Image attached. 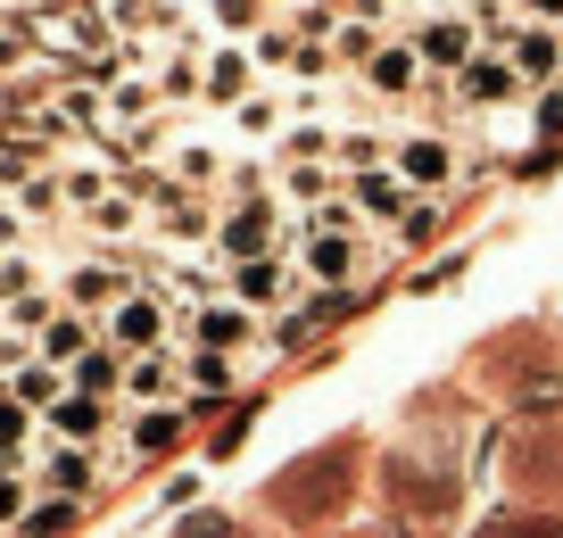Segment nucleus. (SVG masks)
Listing matches in <instances>:
<instances>
[{"mask_svg": "<svg viewBox=\"0 0 563 538\" xmlns=\"http://www.w3.org/2000/svg\"><path fill=\"white\" fill-rule=\"evenodd\" d=\"M166 331H175V307H166L158 290H133L117 315H108V348H124V356H150V348H166Z\"/></svg>", "mask_w": 563, "mask_h": 538, "instance_id": "f257e3e1", "label": "nucleus"}, {"mask_svg": "<svg viewBox=\"0 0 563 538\" xmlns=\"http://www.w3.org/2000/svg\"><path fill=\"white\" fill-rule=\"evenodd\" d=\"M58 298H67V307L75 315H117L124 307V298H133V274H124V265H75V274L67 282H58Z\"/></svg>", "mask_w": 563, "mask_h": 538, "instance_id": "f03ea898", "label": "nucleus"}, {"mask_svg": "<svg viewBox=\"0 0 563 538\" xmlns=\"http://www.w3.org/2000/svg\"><path fill=\"white\" fill-rule=\"evenodd\" d=\"M389 174H398L406 191H440L448 174H456V150H448L440 133H406L398 150H389Z\"/></svg>", "mask_w": 563, "mask_h": 538, "instance_id": "7ed1b4c3", "label": "nucleus"}, {"mask_svg": "<svg viewBox=\"0 0 563 538\" xmlns=\"http://www.w3.org/2000/svg\"><path fill=\"white\" fill-rule=\"evenodd\" d=\"M290 290H299V265H290V257H249V265H232V298H241V307H282Z\"/></svg>", "mask_w": 563, "mask_h": 538, "instance_id": "20e7f679", "label": "nucleus"}, {"mask_svg": "<svg viewBox=\"0 0 563 538\" xmlns=\"http://www.w3.org/2000/svg\"><path fill=\"white\" fill-rule=\"evenodd\" d=\"M415 51H422V67L456 75L464 58H481V51H473V18H422V25H415Z\"/></svg>", "mask_w": 563, "mask_h": 538, "instance_id": "39448f33", "label": "nucleus"}, {"mask_svg": "<svg viewBox=\"0 0 563 538\" xmlns=\"http://www.w3.org/2000/svg\"><path fill=\"white\" fill-rule=\"evenodd\" d=\"M249 331H257V315H249L241 298H208V307L191 315V340H199V348H216V356L249 348Z\"/></svg>", "mask_w": 563, "mask_h": 538, "instance_id": "423d86ee", "label": "nucleus"}, {"mask_svg": "<svg viewBox=\"0 0 563 538\" xmlns=\"http://www.w3.org/2000/svg\"><path fill=\"white\" fill-rule=\"evenodd\" d=\"M42 488H51V497H75V505H84L91 488H100V464H91V448H67V439H58V448L42 455Z\"/></svg>", "mask_w": 563, "mask_h": 538, "instance_id": "0eeeda50", "label": "nucleus"}, {"mask_svg": "<svg viewBox=\"0 0 563 538\" xmlns=\"http://www.w3.org/2000/svg\"><path fill=\"white\" fill-rule=\"evenodd\" d=\"M456 91H464L473 108H497V100H514V91H522V75H514V58H489V51H481V58H464V67H456Z\"/></svg>", "mask_w": 563, "mask_h": 538, "instance_id": "6e6552de", "label": "nucleus"}, {"mask_svg": "<svg viewBox=\"0 0 563 538\" xmlns=\"http://www.w3.org/2000/svg\"><path fill=\"white\" fill-rule=\"evenodd\" d=\"M51 431L67 439V448H91V439L108 431V398H91V389H67V398L51 406Z\"/></svg>", "mask_w": 563, "mask_h": 538, "instance_id": "1a4fd4ad", "label": "nucleus"}, {"mask_svg": "<svg viewBox=\"0 0 563 538\" xmlns=\"http://www.w3.org/2000/svg\"><path fill=\"white\" fill-rule=\"evenodd\" d=\"M365 84L389 91V100H398V91H415V84H422V51H415V42H382V51L365 58Z\"/></svg>", "mask_w": 563, "mask_h": 538, "instance_id": "9d476101", "label": "nucleus"}, {"mask_svg": "<svg viewBox=\"0 0 563 538\" xmlns=\"http://www.w3.org/2000/svg\"><path fill=\"white\" fill-rule=\"evenodd\" d=\"M91 348H100V340H91V315H58V323L51 331H42V365H58V373H75V365H84V356H91Z\"/></svg>", "mask_w": 563, "mask_h": 538, "instance_id": "9b49d317", "label": "nucleus"}, {"mask_svg": "<svg viewBox=\"0 0 563 538\" xmlns=\"http://www.w3.org/2000/svg\"><path fill=\"white\" fill-rule=\"evenodd\" d=\"M506 58H514V75H522V84H539V75L563 67V42H555V25H522V34L506 42Z\"/></svg>", "mask_w": 563, "mask_h": 538, "instance_id": "f8f14e48", "label": "nucleus"}, {"mask_svg": "<svg viewBox=\"0 0 563 538\" xmlns=\"http://www.w3.org/2000/svg\"><path fill=\"white\" fill-rule=\"evenodd\" d=\"M67 373H58V365H42V356H25V365L18 373H9V398H18V406H34V415H51V406L58 398H67Z\"/></svg>", "mask_w": 563, "mask_h": 538, "instance_id": "ddd939ff", "label": "nucleus"}, {"mask_svg": "<svg viewBox=\"0 0 563 538\" xmlns=\"http://www.w3.org/2000/svg\"><path fill=\"white\" fill-rule=\"evenodd\" d=\"M249 84H257V58H249V51H216V58H208V91H199V100L241 108V100H249Z\"/></svg>", "mask_w": 563, "mask_h": 538, "instance_id": "4468645a", "label": "nucleus"}, {"mask_svg": "<svg viewBox=\"0 0 563 538\" xmlns=\"http://www.w3.org/2000/svg\"><path fill=\"white\" fill-rule=\"evenodd\" d=\"M349 199H356V216H398V224H406V183H398L389 166L349 174Z\"/></svg>", "mask_w": 563, "mask_h": 538, "instance_id": "2eb2a0df", "label": "nucleus"}, {"mask_svg": "<svg viewBox=\"0 0 563 538\" xmlns=\"http://www.w3.org/2000/svg\"><path fill=\"white\" fill-rule=\"evenodd\" d=\"M307 274L316 282H349L356 274V232H307Z\"/></svg>", "mask_w": 563, "mask_h": 538, "instance_id": "dca6fc26", "label": "nucleus"}, {"mask_svg": "<svg viewBox=\"0 0 563 538\" xmlns=\"http://www.w3.org/2000/svg\"><path fill=\"white\" fill-rule=\"evenodd\" d=\"M124 398H141V406H166V398H175V356H166V348L133 356V365H124Z\"/></svg>", "mask_w": 563, "mask_h": 538, "instance_id": "f3484780", "label": "nucleus"}, {"mask_svg": "<svg viewBox=\"0 0 563 538\" xmlns=\"http://www.w3.org/2000/svg\"><path fill=\"white\" fill-rule=\"evenodd\" d=\"M166 174H175L183 191H216V183H224V157H216L208 141H175V157H166Z\"/></svg>", "mask_w": 563, "mask_h": 538, "instance_id": "a211bd4d", "label": "nucleus"}, {"mask_svg": "<svg viewBox=\"0 0 563 538\" xmlns=\"http://www.w3.org/2000/svg\"><path fill=\"white\" fill-rule=\"evenodd\" d=\"M124 365H133L124 348H91V356L67 373V382H75V389H91V398H117V389H124Z\"/></svg>", "mask_w": 563, "mask_h": 538, "instance_id": "6ab92c4d", "label": "nucleus"}, {"mask_svg": "<svg viewBox=\"0 0 563 538\" xmlns=\"http://www.w3.org/2000/svg\"><path fill=\"white\" fill-rule=\"evenodd\" d=\"M108 18H117L124 34H183L175 0H108Z\"/></svg>", "mask_w": 563, "mask_h": 538, "instance_id": "aec40b11", "label": "nucleus"}, {"mask_svg": "<svg viewBox=\"0 0 563 538\" xmlns=\"http://www.w3.org/2000/svg\"><path fill=\"white\" fill-rule=\"evenodd\" d=\"M175 439H183V415H175V406H150V415H133V448H141V455H166Z\"/></svg>", "mask_w": 563, "mask_h": 538, "instance_id": "412c9836", "label": "nucleus"}, {"mask_svg": "<svg viewBox=\"0 0 563 538\" xmlns=\"http://www.w3.org/2000/svg\"><path fill=\"white\" fill-rule=\"evenodd\" d=\"M58 191H67V208H100L117 183H108V166H58Z\"/></svg>", "mask_w": 563, "mask_h": 538, "instance_id": "4be33fe9", "label": "nucleus"}, {"mask_svg": "<svg viewBox=\"0 0 563 538\" xmlns=\"http://www.w3.org/2000/svg\"><path fill=\"white\" fill-rule=\"evenodd\" d=\"M191 91H208V67H199L191 51H175V58H166V75H158V100H191Z\"/></svg>", "mask_w": 563, "mask_h": 538, "instance_id": "5701e85b", "label": "nucleus"}, {"mask_svg": "<svg viewBox=\"0 0 563 538\" xmlns=\"http://www.w3.org/2000/svg\"><path fill=\"white\" fill-rule=\"evenodd\" d=\"M67 521H75V497H42V505H25V514H18V530L25 538H58Z\"/></svg>", "mask_w": 563, "mask_h": 538, "instance_id": "b1692460", "label": "nucleus"}, {"mask_svg": "<svg viewBox=\"0 0 563 538\" xmlns=\"http://www.w3.org/2000/svg\"><path fill=\"white\" fill-rule=\"evenodd\" d=\"M282 191H290V199H307V208L340 199V191H332V166H282Z\"/></svg>", "mask_w": 563, "mask_h": 538, "instance_id": "393cba45", "label": "nucleus"}, {"mask_svg": "<svg viewBox=\"0 0 563 538\" xmlns=\"http://www.w3.org/2000/svg\"><path fill=\"white\" fill-rule=\"evenodd\" d=\"M183 382H191V389H232V356H216V348H191V356H183Z\"/></svg>", "mask_w": 563, "mask_h": 538, "instance_id": "a878e982", "label": "nucleus"}, {"mask_svg": "<svg viewBox=\"0 0 563 538\" xmlns=\"http://www.w3.org/2000/svg\"><path fill=\"white\" fill-rule=\"evenodd\" d=\"M84 224H100V232H133V224H141V199H133V191H108L100 208H84Z\"/></svg>", "mask_w": 563, "mask_h": 538, "instance_id": "bb28decb", "label": "nucleus"}, {"mask_svg": "<svg viewBox=\"0 0 563 538\" xmlns=\"http://www.w3.org/2000/svg\"><path fill=\"white\" fill-rule=\"evenodd\" d=\"M332 157H340V166H349V174H373V166H382L389 150H382V141H373V133H340V141H332Z\"/></svg>", "mask_w": 563, "mask_h": 538, "instance_id": "cd10ccee", "label": "nucleus"}, {"mask_svg": "<svg viewBox=\"0 0 563 538\" xmlns=\"http://www.w3.org/2000/svg\"><path fill=\"white\" fill-rule=\"evenodd\" d=\"M25 431H34V406H18L0 389V448H25Z\"/></svg>", "mask_w": 563, "mask_h": 538, "instance_id": "c85d7f7f", "label": "nucleus"}, {"mask_svg": "<svg viewBox=\"0 0 563 538\" xmlns=\"http://www.w3.org/2000/svg\"><path fill=\"white\" fill-rule=\"evenodd\" d=\"M232 117H241V133H274V124H282V108L265 100V91H249V100L232 108Z\"/></svg>", "mask_w": 563, "mask_h": 538, "instance_id": "c756f323", "label": "nucleus"}, {"mask_svg": "<svg viewBox=\"0 0 563 538\" xmlns=\"http://www.w3.org/2000/svg\"><path fill=\"white\" fill-rule=\"evenodd\" d=\"M257 9H265V0H208V18L232 25V34H241V25H257Z\"/></svg>", "mask_w": 563, "mask_h": 538, "instance_id": "7c9ffc66", "label": "nucleus"}, {"mask_svg": "<svg viewBox=\"0 0 563 538\" xmlns=\"http://www.w3.org/2000/svg\"><path fill=\"white\" fill-rule=\"evenodd\" d=\"M25 58H34V34H18V25H9V34H0V75L25 67Z\"/></svg>", "mask_w": 563, "mask_h": 538, "instance_id": "2f4dec72", "label": "nucleus"}, {"mask_svg": "<svg viewBox=\"0 0 563 538\" xmlns=\"http://www.w3.org/2000/svg\"><path fill=\"white\" fill-rule=\"evenodd\" d=\"M191 497H199V472H175V481L158 488V505H166V514H175V505H191Z\"/></svg>", "mask_w": 563, "mask_h": 538, "instance_id": "473e14b6", "label": "nucleus"}, {"mask_svg": "<svg viewBox=\"0 0 563 538\" xmlns=\"http://www.w3.org/2000/svg\"><path fill=\"white\" fill-rule=\"evenodd\" d=\"M25 488H34V481H0V521H18V514H25Z\"/></svg>", "mask_w": 563, "mask_h": 538, "instance_id": "72a5a7b5", "label": "nucleus"}, {"mask_svg": "<svg viewBox=\"0 0 563 538\" xmlns=\"http://www.w3.org/2000/svg\"><path fill=\"white\" fill-rule=\"evenodd\" d=\"M530 18H547V25H563V0H530Z\"/></svg>", "mask_w": 563, "mask_h": 538, "instance_id": "f704fd0d", "label": "nucleus"}]
</instances>
